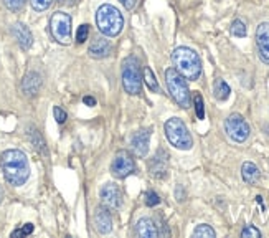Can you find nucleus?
<instances>
[{
	"mask_svg": "<svg viewBox=\"0 0 269 238\" xmlns=\"http://www.w3.org/2000/svg\"><path fill=\"white\" fill-rule=\"evenodd\" d=\"M193 103H195V111H196V117L203 119L205 117V106H203V98L201 94L196 93L193 96Z\"/></svg>",
	"mask_w": 269,
	"mask_h": 238,
	"instance_id": "393cba45",
	"label": "nucleus"
},
{
	"mask_svg": "<svg viewBox=\"0 0 269 238\" xmlns=\"http://www.w3.org/2000/svg\"><path fill=\"white\" fill-rule=\"evenodd\" d=\"M121 190L117 189V186L114 184H106L101 190V202L104 204V207H107L109 210H116V208L121 207Z\"/></svg>",
	"mask_w": 269,
	"mask_h": 238,
	"instance_id": "9b49d317",
	"label": "nucleus"
},
{
	"mask_svg": "<svg viewBox=\"0 0 269 238\" xmlns=\"http://www.w3.org/2000/svg\"><path fill=\"white\" fill-rule=\"evenodd\" d=\"M165 81L175 103L183 109L190 108V89L183 76L175 68H169L165 71Z\"/></svg>",
	"mask_w": 269,
	"mask_h": 238,
	"instance_id": "39448f33",
	"label": "nucleus"
},
{
	"mask_svg": "<svg viewBox=\"0 0 269 238\" xmlns=\"http://www.w3.org/2000/svg\"><path fill=\"white\" fill-rule=\"evenodd\" d=\"M231 33L240 38L246 37V25H244L241 20H235L231 23Z\"/></svg>",
	"mask_w": 269,
	"mask_h": 238,
	"instance_id": "b1692460",
	"label": "nucleus"
},
{
	"mask_svg": "<svg viewBox=\"0 0 269 238\" xmlns=\"http://www.w3.org/2000/svg\"><path fill=\"white\" fill-rule=\"evenodd\" d=\"M33 231V225L32 223H25L23 225V228H22V233H23V236L25 235H30Z\"/></svg>",
	"mask_w": 269,
	"mask_h": 238,
	"instance_id": "473e14b6",
	"label": "nucleus"
},
{
	"mask_svg": "<svg viewBox=\"0 0 269 238\" xmlns=\"http://www.w3.org/2000/svg\"><path fill=\"white\" fill-rule=\"evenodd\" d=\"M28 138H30V142L33 144V147L37 149L40 154H43V156L48 154V151H46V146H45V141H43V138H41V134L38 133L37 129L30 128L28 129Z\"/></svg>",
	"mask_w": 269,
	"mask_h": 238,
	"instance_id": "aec40b11",
	"label": "nucleus"
},
{
	"mask_svg": "<svg viewBox=\"0 0 269 238\" xmlns=\"http://www.w3.org/2000/svg\"><path fill=\"white\" fill-rule=\"evenodd\" d=\"M134 169H136L134 159L127 151H119L111 164V174L117 178L127 177L129 174H132Z\"/></svg>",
	"mask_w": 269,
	"mask_h": 238,
	"instance_id": "1a4fd4ad",
	"label": "nucleus"
},
{
	"mask_svg": "<svg viewBox=\"0 0 269 238\" xmlns=\"http://www.w3.org/2000/svg\"><path fill=\"white\" fill-rule=\"evenodd\" d=\"M94 225L99 233H109L112 230V218L111 213L107 212V207H99L94 213Z\"/></svg>",
	"mask_w": 269,
	"mask_h": 238,
	"instance_id": "2eb2a0df",
	"label": "nucleus"
},
{
	"mask_svg": "<svg viewBox=\"0 0 269 238\" xmlns=\"http://www.w3.org/2000/svg\"><path fill=\"white\" fill-rule=\"evenodd\" d=\"M96 23L99 32L106 35V37H116L121 33L124 27V19L116 7H112L109 4L101 5L96 14Z\"/></svg>",
	"mask_w": 269,
	"mask_h": 238,
	"instance_id": "7ed1b4c3",
	"label": "nucleus"
},
{
	"mask_svg": "<svg viewBox=\"0 0 269 238\" xmlns=\"http://www.w3.org/2000/svg\"><path fill=\"white\" fill-rule=\"evenodd\" d=\"M149 169H151V174L155 178H164L167 175V170H169V154L159 149L155 157L149 164Z\"/></svg>",
	"mask_w": 269,
	"mask_h": 238,
	"instance_id": "f8f14e48",
	"label": "nucleus"
},
{
	"mask_svg": "<svg viewBox=\"0 0 269 238\" xmlns=\"http://www.w3.org/2000/svg\"><path fill=\"white\" fill-rule=\"evenodd\" d=\"M4 4L12 12H20L25 5V0H4Z\"/></svg>",
	"mask_w": 269,
	"mask_h": 238,
	"instance_id": "bb28decb",
	"label": "nucleus"
},
{
	"mask_svg": "<svg viewBox=\"0 0 269 238\" xmlns=\"http://www.w3.org/2000/svg\"><path fill=\"white\" fill-rule=\"evenodd\" d=\"M78 0H58L59 5H66V7H71V5H75Z\"/></svg>",
	"mask_w": 269,
	"mask_h": 238,
	"instance_id": "f704fd0d",
	"label": "nucleus"
},
{
	"mask_svg": "<svg viewBox=\"0 0 269 238\" xmlns=\"http://www.w3.org/2000/svg\"><path fill=\"white\" fill-rule=\"evenodd\" d=\"M144 80H146L147 86H149V89H151V91H155V93L160 91L159 83H157V80H155V75L152 73V70L149 68V67L144 68Z\"/></svg>",
	"mask_w": 269,
	"mask_h": 238,
	"instance_id": "5701e85b",
	"label": "nucleus"
},
{
	"mask_svg": "<svg viewBox=\"0 0 269 238\" xmlns=\"http://www.w3.org/2000/svg\"><path fill=\"white\" fill-rule=\"evenodd\" d=\"M12 33H14L15 40L19 41V45L23 50H28L30 46H32L33 37H32V32H30L27 25H23V23H15V25L12 27Z\"/></svg>",
	"mask_w": 269,
	"mask_h": 238,
	"instance_id": "dca6fc26",
	"label": "nucleus"
},
{
	"mask_svg": "<svg viewBox=\"0 0 269 238\" xmlns=\"http://www.w3.org/2000/svg\"><path fill=\"white\" fill-rule=\"evenodd\" d=\"M160 204V199H159V195L155 194V192H147L146 194V205L147 207H155V205H159Z\"/></svg>",
	"mask_w": 269,
	"mask_h": 238,
	"instance_id": "c756f323",
	"label": "nucleus"
},
{
	"mask_svg": "<svg viewBox=\"0 0 269 238\" xmlns=\"http://www.w3.org/2000/svg\"><path fill=\"white\" fill-rule=\"evenodd\" d=\"M172 62L175 65V70L180 73L185 80L195 81L201 75V62L198 55L187 48V46H178L172 53Z\"/></svg>",
	"mask_w": 269,
	"mask_h": 238,
	"instance_id": "f03ea898",
	"label": "nucleus"
},
{
	"mask_svg": "<svg viewBox=\"0 0 269 238\" xmlns=\"http://www.w3.org/2000/svg\"><path fill=\"white\" fill-rule=\"evenodd\" d=\"M215 98L220 99V101H226L230 98V93H231V89L230 86L226 85V81L225 80H217V83H215Z\"/></svg>",
	"mask_w": 269,
	"mask_h": 238,
	"instance_id": "412c9836",
	"label": "nucleus"
},
{
	"mask_svg": "<svg viewBox=\"0 0 269 238\" xmlns=\"http://www.w3.org/2000/svg\"><path fill=\"white\" fill-rule=\"evenodd\" d=\"M83 103L88 104V106H96V99H94L93 96H85L83 98Z\"/></svg>",
	"mask_w": 269,
	"mask_h": 238,
	"instance_id": "72a5a7b5",
	"label": "nucleus"
},
{
	"mask_svg": "<svg viewBox=\"0 0 269 238\" xmlns=\"http://www.w3.org/2000/svg\"><path fill=\"white\" fill-rule=\"evenodd\" d=\"M241 175H243V181H244V182L249 184V186H254V184L259 181L261 172H259L258 167H256V164H253V162H244L243 167H241Z\"/></svg>",
	"mask_w": 269,
	"mask_h": 238,
	"instance_id": "6ab92c4d",
	"label": "nucleus"
},
{
	"mask_svg": "<svg viewBox=\"0 0 269 238\" xmlns=\"http://www.w3.org/2000/svg\"><path fill=\"white\" fill-rule=\"evenodd\" d=\"M165 136L169 142L180 151H190L193 146V139L190 136L187 126L183 124L182 119L178 117H170L169 121L165 123Z\"/></svg>",
	"mask_w": 269,
	"mask_h": 238,
	"instance_id": "20e7f679",
	"label": "nucleus"
},
{
	"mask_svg": "<svg viewBox=\"0 0 269 238\" xmlns=\"http://www.w3.org/2000/svg\"><path fill=\"white\" fill-rule=\"evenodd\" d=\"M50 32L58 43L68 45L71 41V17L63 12L53 14L50 20Z\"/></svg>",
	"mask_w": 269,
	"mask_h": 238,
	"instance_id": "0eeeda50",
	"label": "nucleus"
},
{
	"mask_svg": "<svg viewBox=\"0 0 269 238\" xmlns=\"http://www.w3.org/2000/svg\"><path fill=\"white\" fill-rule=\"evenodd\" d=\"M0 167H2L5 181L12 186H23L30 175L28 159L19 149H9L2 154Z\"/></svg>",
	"mask_w": 269,
	"mask_h": 238,
	"instance_id": "f257e3e1",
	"label": "nucleus"
},
{
	"mask_svg": "<svg viewBox=\"0 0 269 238\" xmlns=\"http://www.w3.org/2000/svg\"><path fill=\"white\" fill-rule=\"evenodd\" d=\"M149 139H151V131L142 129L137 131L132 136V141H130V146H132V151L137 157H146L149 152Z\"/></svg>",
	"mask_w": 269,
	"mask_h": 238,
	"instance_id": "ddd939ff",
	"label": "nucleus"
},
{
	"mask_svg": "<svg viewBox=\"0 0 269 238\" xmlns=\"http://www.w3.org/2000/svg\"><path fill=\"white\" fill-rule=\"evenodd\" d=\"M256 45H258L259 58L269 65V23H259L256 28Z\"/></svg>",
	"mask_w": 269,
	"mask_h": 238,
	"instance_id": "9d476101",
	"label": "nucleus"
},
{
	"mask_svg": "<svg viewBox=\"0 0 269 238\" xmlns=\"http://www.w3.org/2000/svg\"><path fill=\"white\" fill-rule=\"evenodd\" d=\"M53 114H55V119H56L59 124H63L64 121H66V112H64L61 108H58V106H56L55 109H53Z\"/></svg>",
	"mask_w": 269,
	"mask_h": 238,
	"instance_id": "7c9ffc66",
	"label": "nucleus"
},
{
	"mask_svg": "<svg viewBox=\"0 0 269 238\" xmlns=\"http://www.w3.org/2000/svg\"><path fill=\"white\" fill-rule=\"evenodd\" d=\"M241 236L243 238H261V231L256 227H253V225H246L241 231Z\"/></svg>",
	"mask_w": 269,
	"mask_h": 238,
	"instance_id": "a878e982",
	"label": "nucleus"
},
{
	"mask_svg": "<svg viewBox=\"0 0 269 238\" xmlns=\"http://www.w3.org/2000/svg\"><path fill=\"white\" fill-rule=\"evenodd\" d=\"M2 199H4V194H2V189H0V202H2Z\"/></svg>",
	"mask_w": 269,
	"mask_h": 238,
	"instance_id": "c9c22d12",
	"label": "nucleus"
},
{
	"mask_svg": "<svg viewBox=\"0 0 269 238\" xmlns=\"http://www.w3.org/2000/svg\"><path fill=\"white\" fill-rule=\"evenodd\" d=\"M88 53H89V56L96 58V60L106 58V56H109V53H111V43L103 37H96L91 41V45H89Z\"/></svg>",
	"mask_w": 269,
	"mask_h": 238,
	"instance_id": "4468645a",
	"label": "nucleus"
},
{
	"mask_svg": "<svg viewBox=\"0 0 269 238\" xmlns=\"http://www.w3.org/2000/svg\"><path fill=\"white\" fill-rule=\"evenodd\" d=\"M40 88H41V76L38 73H35V71L28 73L22 81V89L27 96H35L40 91Z\"/></svg>",
	"mask_w": 269,
	"mask_h": 238,
	"instance_id": "f3484780",
	"label": "nucleus"
},
{
	"mask_svg": "<svg viewBox=\"0 0 269 238\" xmlns=\"http://www.w3.org/2000/svg\"><path fill=\"white\" fill-rule=\"evenodd\" d=\"M193 236L195 238H215L217 233H215V230L210 227V225H198L195 230H193Z\"/></svg>",
	"mask_w": 269,
	"mask_h": 238,
	"instance_id": "4be33fe9",
	"label": "nucleus"
},
{
	"mask_svg": "<svg viewBox=\"0 0 269 238\" xmlns=\"http://www.w3.org/2000/svg\"><path fill=\"white\" fill-rule=\"evenodd\" d=\"M122 85L129 94H139L142 88L139 62L134 56H129L122 63Z\"/></svg>",
	"mask_w": 269,
	"mask_h": 238,
	"instance_id": "423d86ee",
	"label": "nucleus"
},
{
	"mask_svg": "<svg viewBox=\"0 0 269 238\" xmlns=\"http://www.w3.org/2000/svg\"><path fill=\"white\" fill-rule=\"evenodd\" d=\"M53 0H30V4H32V7L37 10V12H43L46 10L51 5Z\"/></svg>",
	"mask_w": 269,
	"mask_h": 238,
	"instance_id": "cd10ccee",
	"label": "nucleus"
},
{
	"mask_svg": "<svg viewBox=\"0 0 269 238\" xmlns=\"http://www.w3.org/2000/svg\"><path fill=\"white\" fill-rule=\"evenodd\" d=\"M119 2H121L127 10H130V9H134V7H136L137 0H119Z\"/></svg>",
	"mask_w": 269,
	"mask_h": 238,
	"instance_id": "2f4dec72",
	"label": "nucleus"
},
{
	"mask_svg": "<svg viewBox=\"0 0 269 238\" xmlns=\"http://www.w3.org/2000/svg\"><path fill=\"white\" fill-rule=\"evenodd\" d=\"M136 231H137V235L144 236V238H155L160 235L157 225H155V222L151 218H141L136 225Z\"/></svg>",
	"mask_w": 269,
	"mask_h": 238,
	"instance_id": "a211bd4d",
	"label": "nucleus"
},
{
	"mask_svg": "<svg viewBox=\"0 0 269 238\" xmlns=\"http://www.w3.org/2000/svg\"><path fill=\"white\" fill-rule=\"evenodd\" d=\"M225 131L228 134V138L235 142H244L249 138V124L246 123V119L240 114H231L225 121Z\"/></svg>",
	"mask_w": 269,
	"mask_h": 238,
	"instance_id": "6e6552de",
	"label": "nucleus"
},
{
	"mask_svg": "<svg viewBox=\"0 0 269 238\" xmlns=\"http://www.w3.org/2000/svg\"><path fill=\"white\" fill-rule=\"evenodd\" d=\"M88 35H89V27L81 25L76 32V41L78 43H85V41L88 40Z\"/></svg>",
	"mask_w": 269,
	"mask_h": 238,
	"instance_id": "c85d7f7f",
	"label": "nucleus"
}]
</instances>
